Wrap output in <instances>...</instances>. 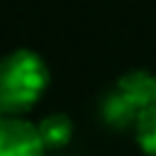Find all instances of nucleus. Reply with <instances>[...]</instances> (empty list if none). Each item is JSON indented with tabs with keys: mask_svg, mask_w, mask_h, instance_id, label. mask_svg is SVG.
<instances>
[{
	"mask_svg": "<svg viewBox=\"0 0 156 156\" xmlns=\"http://www.w3.org/2000/svg\"><path fill=\"white\" fill-rule=\"evenodd\" d=\"M134 136L146 156H156V102L139 115L134 124Z\"/></svg>",
	"mask_w": 156,
	"mask_h": 156,
	"instance_id": "obj_5",
	"label": "nucleus"
},
{
	"mask_svg": "<svg viewBox=\"0 0 156 156\" xmlns=\"http://www.w3.org/2000/svg\"><path fill=\"white\" fill-rule=\"evenodd\" d=\"M156 102V76L146 68L127 71L117 78L110 93L100 102V117L112 129H129L139 115Z\"/></svg>",
	"mask_w": 156,
	"mask_h": 156,
	"instance_id": "obj_2",
	"label": "nucleus"
},
{
	"mask_svg": "<svg viewBox=\"0 0 156 156\" xmlns=\"http://www.w3.org/2000/svg\"><path fill=\"white\" fill-rule=\"evenodd\" d=\"M46 61L34 49H12L0 58V115H24L46 93Z\"/></svg>",
	"mask_w": 156,
	"mask_h": 156,
	"instance_id": "obj_1",
	"label": "nucleus"
},
{
	"mask_svg": "<svg viewBox=\"0 0 156 156\" xmlns=\"http://www.w3.org/2000/svg\"><path fill=\"white\" fill-rule=\"evenodd\" d=\"M39 127L22 115H0V156H44Z\"/></svg>",
	"mask_w": 156,
	"mask_h": 156,
	"instance_id": "obj_3",
	"label": "nucleus"
},
{
	"mask_svg": "<svg viewBox=\"0 0 156 156\" xmlns=\"http://www.w3.org/2000/svg\"><path fill=\"white\" fill-rule=\"evenodd\" d=\"M37 127H39V134H41V141H44L46 149H61V146H66V144L71 141V136H73V122H71V117L63 115V112H51V115H46Z\"/></svg>",
	"mask_w": 156,
	"mask_h": 156,
	"instance_id": "obj_4",
	"label": "nucleus"
}]
</instances>
